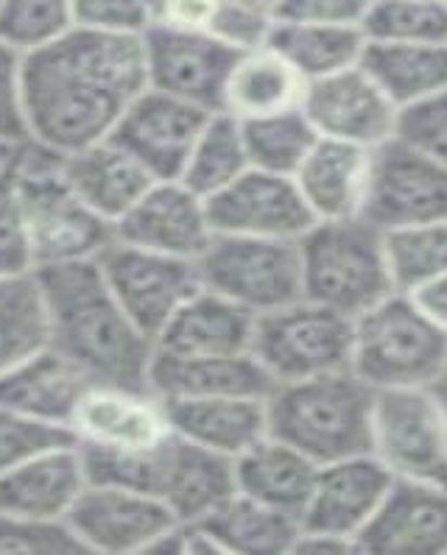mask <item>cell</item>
Returning <instances> with one entry per match:
<instances>
[{
	"label": "cell",
	"instance_id": "31",
	"mask_svg": "<svg viewBox=\"0 0 447 555\" xmlns=\"http://www.w3.org/2000/svg\"><path fill=\"white\" fill-rule=\"evenodd\" d=\"M361 67L403 109L447 90V42L367 40Z\"/></svg>",
	"mask_w": 447,
	"mask_h": 555
},
{
	"label": "cell",
	"instance_id": "1",
	"mask_svg": "<svg viewBox=\"0 0 447 555\" xmlns=\"http://www.w3.org/2000/svg\"><path fill=\"white\" fill-rule=\"evenodd\" d=\"M145 87L143 34L71 28L23 56L28 143L56 157L101 143Z\"/></svg>",
	"mask_w": 447,
	"mask_h": 555
},
{
	"label": "cell",
	"instance_id": "29",
	"mask_svg": "<svg viewBox=\"0 0 447 555\" xmlns=\"http://www.w3.org/2000/svg\"><path fill=\"white\" fill-rule=\"evenodd\" d=\"M316 469L319 464L274 436H266L232 461L235 491L296 519L308 503Z\"/></svg>",
	"mask_w": 447,
	"mask_h": 555
},
{
	"label": "cell",
	"instance_id": "49",
	"mask_svg": "<svg viewBox=\"0 0 447 555\" xmlns=\"http://www.w3.org/2000/svg\"><path fill=\"white\" fill-rule=\"evenodd\" d=\"M291 553H356V544L349 539H342V535H330V533H316V530H303L299 528V535H296L294 550Z\"/></svg>",
	"mask_w": 447,
	"mask_h": 555
},
{
	"label": "cell",
	"instance_id": "14",
	"mask_svg": "<svg viewBox=\"0 0 447 555\" xmlns=\"http://www.w3.org/2000/svg\"><path fill=\"white\" fill-rule=\"evenodd\" d=\"M65 522L85 553L129 555L152 553L179 519L143 491L90 480Z\"/></svg>",
	"mask_w": 447,
	"mask_h": 555
},
{
	"label": "cell",
	"instance_id": "7",
	"mask_svg": "<svg viewBox=\"0 0 447 555\" xmlns=\"http://www.w3.org/2000/svg\"><path fill=\"white\" fill-rule=\"evenodd\" d=\"M299 262L305 299L349 319L395 294L383 232L363 218L316 221L299 237Z\"/></svg>",
	"mask_w": 447,
	"mask_h": 555
},
{
	"label": "cell",
	"instance_id": "36",
	"mask_svg": "<svg viewBox=\"0 0 447 555\" xmlns=\"http://www.w3.org/2000/svg\"><path fill=\"white\" fill-rule=\"evenodd\" d=\"M48 344L37 274L0 276V374Z\"/></svg>",
	"mask_w": 447,
	"mask_h": 555
},
{
	"label": "cell",
	"instance_id": "9",
	"mask_svg": "<svg viewBox=\"0 0 447 555\" xmlns=\"http://www.w3.org/2000/svg\"><path fill=\"white\" fill-rule=\"evenodd\" d=\"M196 262L202 288L235 301L252 315L303 299L299 241L216 235Z\"/></svg>",
	"mask_w": 447,
	"mask_h": 555
},
{
	"label": "cell",
	"instance_id": "35",
	"mask_svg": "<svg viewBox=\"0 0 447 555\" xmlns=\"http://www.w3.org/2000/svg\"><path fill=\"white\" fill-rule=\"evenodd\" d=\"M241 131H244L250 168L269 170L280 177H294L310 149L319 143V134L303 106L266 115V118L241 120Z\"/></svg>",
	"mask_w": 447,
	"mask_h": 555
},
{
	"label": "cell",
	"instance_id": "52",
	"mask_svg": "<svg viewBox=\"0 0 447 555\" xmlns=\"http://www.w3.org/2000/svg\"><path fill=\"white\" fill-rule=\"evenodd\" d=\"M434 391L439 393L442 402H445V408H447V369H445V374H442L439 383H436V386H434Z\"/></svg>",
	"mask_w": 447,
	"mask_h": 555
},
{
	"label": "cell",
	"instance_id": "39",
	"mask_svg": "<svg viewBox=\"0 0 447 555\" xmlns=\"http://www.w3.org/2000/svg\"><path fill=\"white\" fill-rule=\"evenodd\" d=\"M71 28V0H0V42L23 56L53 46Z\"/></svg>",
	"mask_w": 447,
	"mask_h": 555
},
{
	"label": "cell",
	"instance_id": "26",
	"mask_svg": "<svg viewBox=\"0 0 447 555\" xmlns=\"http://www.w3.org/2000/svg\"><path fill=\"white\" fill-rule=\"evenodd\" d=\"M149 388L159 399H269L277 383L252 352L210 354V358H171V354L154 352L152 366H149Z\"/></svg>",
	"mask_w": 447,
	"mask_h": 555
},
{
	"label": "cell",
	"instance_id": "21",
	"mask_svg": "<svg viewBox=\"0 0 447 555\" xmlns=\"http://www.w3.org/2000/svg\"><path fill=\"white\" fill-rule=\"evenodd\" d=\"M369 555H447V491L395 480L356 539Z\"/></svg>",
	"mask_w": 447,
	"mask_h": 555
},
{
	"label": "cell",
	"instance_id": "46",
	"mask_svg": "<svg viewBox=\"0 0 447 555\" xmlns=\"http://www.w3.org/2000/svg\"><path fill=\"white\" fill-rule=\"evenodd\" d=\"M0 143L26 145V106H23V53L0 42Z\"/></svg>",
	"mask_w": 447,
	"mask_h": 555
},
{
	"label": "cell",
	"instance_id": "48",
	"mask_svg": "<svg viewBox=\"0 0 447 555\" xmlns=\"http://www.w3.org/2000/svg\"><path fill=\"white\" fill-rule=\"evenodd\" d=\"M422 308V313L434 321L436 327H442L447 333V274L436 276L427 285L417 288L414 294H408Z\"/></svg>",
	"mask_w": 447,
	"mask_h": 555
},
{
	"label": "cell",
	"instance_id": "43",
	"mask_svg": "<svg viewBox=\"0 0 447 555\" xmlns=\"http://www.w3.org/2000/svg\"><path fill=\"white\" fill-rule=\"evenodd\" d=\"M34 262L28 251L26 227H23L17 184H14V159L0 170V276L31 274Z\"/></svg>",
	"mask_w": 447,
	"mask_h": 555
},
{
	"label": "cell",
	"instance_id": "50",
	"mask_svg": "<svg viewBox=\"0 0 447 555\" xmlns=\"http://www.w3.org/2000/svg\"><path fill=\"white\" fill-rule=\"evenodd\" d=\"M232 3H244V7L264 9V12H271V14H274L277 9V0H232Z\"/></svg>",
	"mask_w": 447,
	"mask_h": 555
},
{
	"label": "cell",
	"instance_id": "23",
	"mask_svg": "<svg viewBox=\"0 0 447 555\" xmlns=\"http://www.w3.org/2000/svg\"><path fill=\"white\" fill-rule=\"evenodd\" d=\"M375 149L319 138L291 179L316 221L361 218Z\"/></svg>",
	"mask_w": 447,
	"mask_h": 555
},
{
	"label": "cell",
	"instance_id": "12",
	"mask_svg": "<svg viewBox=\"0 0 447 555\" xmlns=\"http://www.w3.org/2000/svg\"><path fill=\"white\" fill-rule=\"evenodd\" d=\"M363 221L381 232L447 221V168L397 138L372 154Z\"/></svg>",
	"mask_w": 447,
	"mask_h": 555
},
{
	"label": "cell",
	"instance_id": "44",
	"mask_svg": "<svg viewBox=\"0 0 447 555\" xmlns=\"http://www.w3.org/2000/svg\"><path fill=\"white\" fill-rule=\"evenodd\" d=\"M73 23L106 34H143L152 26L145 0H71Z\"/></svg>",
	"mask_w": 447,
	"mask_h": 555
},
{
	"label": "cell",
	"instance_id": "18",
	"mask_svg": "<svg viewBox=\"0 0 447 555\" xmlns=\"http://www.w3.org/2000/svg\"><path fill=\"white\" fill-rule=\"evenodd\" d=\"M303 112L319 138L378 149L395 138L400 109L369 79V73L356 65L328 79L308 81Z\"/></svg>",
	"mask_w": 447,
	"mask_h": 555
},
{
	"label": "cell",
	"instance_id": "45",
	"mask_svg": "<svg viewBox=\"0 0 447 555\" xmlns=\"http://www.w3.org/2000/svg\"><path fill=\"white\" fill-rule=\"evenodd\" d=\"M271 26H274V14L271 12L244 7V3H232V0H218L210 34L221 42H227L230 48H235V51L244 53L266 46Z\"/></svg>",
	"mask_w": 447,
	"mask_h": 555
},
{
	"label": "cell",
	"instance_id": "10",
	"mask_svg": "<svg viewBox=\"0 0 447 555\" xmlns=\"http://www.w3.org/2000/svg\"><path fill=\"white\" fill-rule=\"evenodd\" d=\"M372 455L395 480L447 491V408L434 388L375 391Z\"/></svg>",
	"mask_w": 447,
	"mask_h": 555
},
{
	"label": "cell",
	"instance_id": "41",
	"mask_svg": "<svg viewBox=\"0 0 447 555\" xmlns=\"http://www.w3.org/2000/svg\"><path fill=\"white\" fill-rule=\"evenodd\" d=\"M85 553L67 522H42L0 511V555H76Z\"/></svg>",
	"mask_w": 447,
	"mask_h": 555
},
{
	"label": "cell",
	"instance_id": "22",
	"mask_svg": "<svg viewBox=\"0 0 447 555\" xmlns=\"http://www.w3.org/2000/svg\"><path fill=\"white\" fill-rule=\"evenodd\" d=\"M90 483L85 452L76 441L34 455L0 475V511L42 522H65Z\"/></svg>",
	"mask_w": 447,
	"mask_h": 555
},
{
	"label": "cell",
	"instance_id": "32",
	"mask_svg": "<svg viewBox=\"0 0 447 555\" xmlns=\"http://www.w3.org/2000/svg\"><path fill=\"white\" fill-rule=\"evenodd\" d=\"M202 522L221 553L232 555H285L299 535L296 516L269 508L241 491H232Z\"/></svg>",
	"mask_w": 447,
	"mask_h": 555
},
{
	"label": "cell",
	"instance_id": "51",
	"mask_svg": "<svg viewBox=\"0 0 447 555\" xmlns=\"http://www.w3.org/2000/svg\"><path fill=\"white\" fill-rule=\"evenodd\" d=\"M17 149H21V145H17ZM17 149H14V145H3V143H0V170L7 168L9 163H12L14 154H17Z\"/></svg>",
	"mask_w": 447,
	"mask_h": 555
},
{
	"label": "cell",
	"instance_id": "38",
	"mask_svg": "<svg viewBox=\"0 0 447 555\" xmlns=\"http://www.w3.org/2000/svg\"><path fill=\"white\" fill-rule=\"evenodd\" d=\"M361 31L378 42H447V0H372Z\"/></svg>",
	"mask_w": 447,
	"mask_h": 555
},
{
	"label": "cell",
	"instance_id": "33",
	"mask_svg": "<svg viewBox=\"0 0 447 555\" xmlns=\"http://www.w3.org/2000/svg\"><path fill=\"white\" fill-rule=\"evenodd\" d=\"M266 46L280 53L305 81H319L361 65L367 37L358 26L274 21Z\"/></svg>",
	"mask_w": 447,
	"mask_h": 555
},
{
	"label": "cell",
	"instance_id": "37",
	"mask_svg": "<svg viewBox=\"0 0 447 555\" xmlns=\"http://www.w3.org/2000/svg\"><path fill=\"white\" fill-rule=\"evenodd\" d=\"M386 260L395 291L414 294L436 276L447 274V221L383 232Z\"/></svg>",
	"mask_w": 447,
	"mask_h": 555
},
{
	"label": "cell",
	"instance_id": "8",
	"mask_svg": "<svg viewBox=\"0 0 447 555\" xmlns=\"http://www.w3.org/2000/svg\"><path fill=\"white\" fill-rule=\"evenodd\" d=\"M252 354L277 386L344 372L353 354V319L303 296L257 315Z\"/></svg>",
	"mask_w": 447,
	"mask_h": 555
},
{
	"label": "cell",
	"instance_id": "34",
	"mask_svg": "<svg viewBox=\"0 0 447 555\" xmlns=\"http://www.w3.org/2000/svg\"><path fill=\"white\" fill-rule=\"evenodd\" d=\"M246 168H250V157H246L241 120L227 112H213L204 129L199 131L188 163L179 173V182L207 202L227 184L235 182Z\"/></svg>",
	"mask_w": 447,
	"mask_h": 555
},
{
	"label": "cell",
	"instance_id": "47",
	"mask_svg": "<svg viewBox=\"0 0 447 555\" xmlns=\"http://www.w3.org/2000/svg\"><path fill=\"white\" fill-rule=\"evenodd\" d=\"M372 0H277L274 21L361 28Z\"/></svg>",
	"mask_w": 447,
	"mask_h": 555
},
{
	"label": "cell",
	"instance_id": "16",
	"mask_svg": "<svg viewBox=\"0 0 447 555\" xmlns=\"http://www.w3.org/2000/svg\"><path fill=\"white\" fill-rule=\"evenodd\" d=\"M81 450L143 452L171 436L165 402L152 388L92 383L71 418Z\"/></svg>",
	"mask_w": 447,
	"mask_h": 555
},
{
	"label": "cell",
	"instance_id": "3",
	"mask_svg": "<svg viewBox=\"0 0 447 555\" xmlns=\"http://www.w3.org/2000/svg\"><path fill=\"white\" fill-rule=\"evenodd\" d=\"M266 408L269 436L296 447L314 464L372 452L375 391L349 369L277 386Z\"/></svg>",
	"mask_w": 447,
	"mask_h": 555
},
{
	"label": "cell",
	"instance_id": "27",
	"mask_svg": "<svg viewBox=\"0 0 447 555\" xmlns=\"http://www.w3.org/2000/svg\"><path fill=\"white\" fill-rule=\"evenodd\" d=\"M177 436L235 461L269 436V408L257 397L163 399Z\"/></svg>",
	"mask_w": 447,
	"mask_h": 555
},
{
	"label": "cell",
	"instance_id": "25",
	"mask_svg": "<svg viewBox=\"0 0 447 555\" xmlns=\"http://www.w3.org/2000/svg\"><path fill=\"white\" fill-rule=\"evenodd\" d=\"M255 319L250 310L199 288L154 338V352L171 358H210V354L252 352Z\"/></svg>",
	"mask_w": 447,
	"mask_h": 555
},
{
	"label": "cell",
	"instance_id": "20",
	"mask_svg": "<svg viewBox=\"0 0 447 555\" xmlns=\"http://www.w3.org/2000/svg\"><path fill=\"white\" fill-rule=\"evenodd\" d=\"M115 237L182 260H199L216 237L207 202L179 179H159L118 223Z\"/></svg>",
	"mask_w": 447,
	"mask_h": 555
},
{
	"label": "cell",
	"instance_id": "2",
	"mask_svg": "<svg viewBox=\"0 0 447 555\" xmlns=\"http://www.w3.org/2000/svg\"><path fill=\"white\" fill-rule=\"evenodd\" d=\"M46 305L48 347L65 354L90 383L149 388L154 344L120 310L99 262L34 271Z\"/></svg>",
	"mask_w": 447,
	"mask_h": 555
},
{
	"label": "cell",
	"instance_id": "17",
	"mask_svg": "<svg viewBox=\"0 0 447 555\" xmlns=\"http://www.w3.org/2000/svg\"><path fill=\"white\" fill-rule=\"evenodd\" d=\"M213 112L145 87L126 106L110 138L129 151L154 179H179L188 154Z\"/></svg>",
	"mask_w": 447,
	"mask_h": 555
},
{
	"label": "cell",
	"instance_id": "5",
	"mask_svg": "<svg viewBox=\"0 0 447 555\" xmlns=\"http://www.w3.org/2000/svg\"><path fill=\"white\" fill-rule=\"evenodd\" d=\"M81 452L90 480L143 491L159 500L179 522L204 519L235 491L232 461L177 433L143 452Z\"/></svg>",
	"mask_w": 447,
	"mask_h": 555
},
{
	"label": "cell",
	"instance_id": "15",
	"mask_svg": "<svg viewBox=\"0 0 447 555\" xmlns=\"http://www.w3.org/2000/svg\"><path fill=\"white\" fill-rule=\"evenodd\" d=\"M207 216L216 235L269 241H299L316 223L294 179L260 168H246L235 182L207 198Z\"/></svg>",
	"mask_w": 447,
	"mask_h": 555
},
{
	"label": "cell",
	"instance_id": "42",
	"mask_svg": "<svg viewBox=\"0 0 447 555\" xmlns=\"http://www.w3.org/2000/svg\"><path fill=\"white\" fill-rule=\"evenodd\" d=\"M395 138L447 168V90L397 112Z\"/></svg>",
	"mask_w": 447,
	"mask_h": 555
},
{
	"label": "cell",
	"instance_id": "40",
	"mask_svg": "<svg viewBox=\"0 0 447 555\" xmlns=\"http://www.w3.org/2000/svg\"><path fill=\"white\" fill-rule=\"evenodd\" d=\"M71 441L76 438L65 427L46 425V422H37V418H28L0 405V475L26 464L40 452L71 444Z\"/></svg>",
	"mask_w": 447,
	"mask_h": 555
},
{
	"label": "cell",
	"instance_id": "19",
	"mask_svg": "<svg viewBox=\"0 0 447 555\" xmlns=\"http://www.w3.org/2000/svg\"><path fill=\"white\" fill-rule=\"evenodd\" d=\"M395 477L372 452L330 461L316 469L299 528L342 535L356 544L369 519L378 514ZM358 553V550H356Z\"/></svg>",
	"mask_w": 447,
	"mask_h": 555
},
{
	"label": "cell",
	"instance_id": "24",
	"mask_svg": "<svg viewBox=\"0 0 447 555\" xmlns=\"http://www.w3.org/2000/svg\"><path fill=\"white\" fill-rule=\"evenodd\" d=\"M92 383L65 354L42 347L0 374V405L71 430V418Z\"/></svg>",
	"mask_w": 447,
	"mask_h": 555
},
{
	"label": "cell",
	"instance_id": "28",
	"mask_svg": "<svg viewBox=\"0 0 447 555\" xmlns=\"http://www.w3.org/2000/svg\"><path fill=\"white\" fill-rule=\"evenodd\" d=\"M62 173L81 202L112 227L143 198L157 179L112 138L60 157Z\"/></svg>",
	"mask_w": 447,
	"mask_h": 555
},
{
	"label": "cell",
	"instance_id": "6",
	"mask_svg": "<svg viewBox=\"0 0 447 555\" xmlns=\"http://www.w3.org/2000/svg\"><path fill=\"white\" fill-rule=\"evenodd\" d=\"M447 369V333L408 294H388L353 319L349 372L372 391L434 388Z\"/></svg>",
	"mask_w": 447,
	"mask_h": 555
},
{
	"label": "cell",
	"instance_id": "4",
	"mask_svg": "<svg viewBox=\"0 0 447 555\" xmlns=\"http://www.w3.org/2000/svg\"><path fill=\"white\" fill-rule=\"evenodd\" d=\"M14 184L34 271L99 260L115 241V227L81 202L51 151L21 145L14 154Z\"/></svg>",
	"mask_w": 447,
	"mask_h": 555
},
{
	"label": "cell",
	"instance_id": "30",
	"mask_svg": "<svg viewBox=\"0 0 447 555\" xmlns=\"http://www.w3.org/2000/svg\"><path fill=\"white\" fill-rule=\"evenodd\" d=\"M308 81L269 46L238 53L232 65L224 109L235 120H255L277 112L299 109Z\"/></svg>",
	"mask_w": 447,
	"mask_h": 555
},
{
	"label": "cell",
	"instance_id": "13",
	"mask_svg": "<svg viewBox=\"0 0 447 555\" xmlns=\"http://www.w3.org/2000/svg\"><path fill=\"white\" fill-rule=\"evenodd\" d=\"M145 81L204 112L224 109V90L238 53L207 31L149 26L143 31Z\"/></svg>",
	"mask_w": 447,
	"mask_h": 555
},
{
	"label": "cell",
	"instance_id": "11",
	"mask_svg": "<svg viewBox=\"0 0 447 555\" xmlns=\"http://www.w3.org/2000/svg\"><path fill=\"white\" fill-rule=\"evenodd\" d=\"M95 262L120 310L152 344L171 315L202 288L196 260L159 255L118 237Z\"/></svg>",
	"mask_w": 447,
	"mask_h": 555
}]
</instances>
